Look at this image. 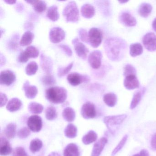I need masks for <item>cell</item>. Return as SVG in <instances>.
<instances>
[{"instance_id": "obj_1", "label": "cell", "mask_w": 156, "mask_h": 156, "mask_svg": "<svg viewBox=\"0 0 156 156\" xmlns=\"http://www.w3.org/2000/svg\"><path fill=\"white\" fill-rule=\"evenodd\" d=\"M105 51L110 60L118 61L123 59L127 49V44L118 38H111L106 40L104 44Z\"/></svg>"}, {"instance_id": "obj_2", "label": "cell", "mask_w": 156, "mask_h": 156, "mask_svg": "<svg viewBox=\"0 0 156 156\" xmlns=\"http://www.w3.org/2000/svg\"><path fill=\"white\" fill-rule=\"evenodd\" d=\"M140 132L138 135H141L140 138L147 144L149 148L154 151H156V123H148L139 129Z\"/></svg>"}, {"instance_id": "obj_3", "label": "cell", "mask_w": 156, "mask_h": 156, "mask_svg": "<svg viewBox=\"0 0 156 156\" xmlns=\"http://www.w3.org/2000/svg\"><path fill=\"white\" fill-rule=\"evenodd\" d=\"M67 97L66 89L61 87H52L45 91V98L53 104H62L66 101Z\"/></svg>"}, {"instance_id": "obj_4", "label": "cell", "mask_w": 156, "mask_h": 156, "mask_svg": "<svg viewBox=\"0 0 156 156\" xmlns=\"http://www.w3.org/2000/svg\"><path fill=\"white\" fill-rule=\"evenodd\" d=\"M63 15L67 22L76 23L79 20V12L75 2H68L63 11Z\"/></svg>"}, {"instance_id": "obj_5", "label": "cell", "mask_w": 156, "mask_h": 156, "mask_svg": "<svg viewBox=\"0 0 156 156\" xmlns=\"http://www.w3.org/2000/svg\"><path fill=\"white\" fill-rule=\"evenodd\" d=\"M127 117V115L126 114L107 116L104 118V122L110 133L114 134L115 130V127L122 124Z\"/></svg>"}, {"instance_id": "obj_6", "label": "cell", "mask_w": 156, "mask_h": 156, "mask_svg": "<svg viewBox=\"0 0 156 156\" xmlns=\"http://www.w3.org/2000/svg\"><path fill=\"white\" fill-rule=\"evenodd\" d=\"M88 39L92 47L94 48L98 47L103 40V33L101 30L96 28L90 29L88 32Z\"/></svg>"}, {"instance_id": "obj_7", "label": "cell", "mask_w": 156, "mask_h": 156, "mask_svg": "<svg viewBox=\"0 0 156 156\" xmlns=\"http://www.w3.org/2000/svg\"><path fill=\"white\" fill-rule=\"evenodd\" d=\"M40 51L38 49L34 46H28L25 51L22 52L19 55V61L21 63L27 62L30 58H34L38 57Z\"/></svg>"}, {"instance_id": "obj_8", "label": "cell", "mask_w": 156, "mask_h": 156, "mask_svg": "<svg viewBox=\"0 0 156 156\" xmlns=\"http://www.w3.org/2000/svg\"><path fill=\"white\" fill-rule=\"evenodd\" d=\"M81 112L82 117L85 119H92L97 115L95 106L93 103L90 102H86L83 105Z\"/></svg>"}, {"instance_id": "obj_9", "label": "cell", "mask_w": 156, "mask_h": 156, "mask_svg": "<svg viewBox=\"0 0 156 156\" xmlns=\"http://www.w3.org/2000/svg\"><path fill=\"white\" fill-rule=\"evenodd\" d=\"M66 33L64 30L60 27H54L50 30L49 38L50 41L53 43L61 42L64 40Z\"/></svg>"}, {"instance_id": "obj_10", "label": "cell", "mask_w": 156, "mask_h": 156, "mask_svg": "<svg viewBox=\"0 0 156 156\" xmlns=\"http://www.w3.org/2000/svg\"><path fill=\"white\" fill-rule=\"evenodd\" d=\"M142 42L147 51H156V35L153 33H148L145 34L142 38Z\"/></svg>"}, {"instance_id": "obj_11", "label": "cell", "mask_w": 156, "mask_h": 156, "mask_svg": "<svg viewBox=\"0 0 156 156\" xmlns=\"http://www.w3.org/2000/svg\"><path fill=\"white\" fill-rule=\"evenodd\" d=\"M27 124L31 130L33 132H38L41 130L42 128V120L39 116L34 115L29 118Z\"/></svg>"}, {"instance_id": "obj_12", "label": "cell", "mask_w": 156, "mask_h": 156, "mask_svg": "<svg viewBox=\"0 0 156 156\" xmlns=\"http://www.w3.org/2000/svg\"><path fill=\"white\" fill-rule=\"evenodd\" d=\"M16 80V75L12 71L9 70L2 71L0 74V84L9 86Z\"/></svg>"}, {"instance_id": "obj_13", "label": "cell", "mask_w": 156, "mask_h": 156, "mask_svg": "<svg viewBox=\"0 0 156 156\" xmlns=\"http://www.w3.org/2000/svg\"><path fill=\"white\" fill-rule=\"evenodd\" d=\"M102 54L98 50L94 51L89 55L88 57V62L90 66L94 69L100 68L102 62Z\"/></svg>"}, {"instance_id": "obj_14", "label": "cell", "mask_w": 156, "mask_h": 156, "mask_svg": "<svg viewBox=\"0 0 156 156\" xmlns=\"http://www.w3.org/2000/svg\"><path fill=\"white\" fill-rule=\"evenodd\" d=\"M72 43L74 46L75 50L77 55L82 59H86L87 54L89 52V50L86 46L80 42L77 38L73 40Z\"/></svg>"}, {"instance_id": "obj_15", "label": "cell", "mask_w": 156, "mask_h": 156, "mask_svg": "<svg viewBox=\"0 0 156 156\" xmlns=\"http://www.w3.org/2000/svg\"><path fill=\"white\" fill-rule=\"evenodd\" d=\"M40 64L44 71L51 74L53 71V62L51 58L42 54L40 57Z\"/></svg>"}, {"instance_id": "obj_16", "label": "cell", "mask_w": 156, "mask_h": 156, "mask_svg": "<svg viewBox=\"0 0 156 156\" xmlns=\"http://www.w3.org/2000/svg\"><path fill=\"white\" fill-rule=\"evenodd\" d=\"M108 141L107 138L105 137L98 140L94 145L91 156H100Z\"/></svg>"}, {"instance_id": "obj_17", "label": "cell", "mask_w": 156, "mask_h": 156, "mask_svg": "<svg viewBox=\"0 0 156 156\" xmlns=\"http://www.w3.org/2000/svg\"><path fill=\"white\" fill-rule=\"evenodd\" d=\"M124 85L127 89L133 90L138 88L140 83L136 75H132L126 76L124 79Z\"/></svg>"}, {"instance_id": "obj_18", "label": "cell", "mask_w": 156, "mask_h": 156, "mask_svg": "<svg viewBox=\"0 0 156 156\" xmlns=\"http://www.w3.org/2000/svg\"><path fill=\"white\" fill-rule=\"evenodd\" d=\"M119 21L123 25L127 27H133L137 23L135 17L128 12H124L120 14Z\"/></svg>"}, {"instance_id": "obj_19", "label": "cell", "mask_w": 156, "mask_h": 156, "mask_svg": "<svg viewBox=\"0 0 156 156\" xmlns=\"http://www.w3.org/2000/svg\"><path fill=\"white\" fill-rule=\"evenodd\" d=\"M23 89L25 92V95L29 99H33L38 94V89L35 86L30 85V83L26 81L23 84Z\"/></svg>"}, {"instance_id": "obj_20", "label": "cell", "mask_w": 156, "mask_h": 156, "mask_svg": "<svg viewBox=\"0 0 156 156\" xmlns=\"http://www.w3.org/2000/svg\"><path fill=\"white\" fill-rule=\"evenodd\" d=\"M12 149L9 141L5 138H1L0 154L2 156L9 155L12 152Z\"/></svg>"}, {"instance_id": "obj_21", "label": "cell", "mask_w": 156, "mask_h": 156, "mask_svg": "<svg viewBox=\"0 0 156 156\" xmlns=\"http://www.w3.org/2000/svg\"><path fill=\"white\" fill-rule=\"evenodd\" d=\"M67 81L73 86H77L82 83H83V75L78 73H71L67 77Z\"/></svg>"}, {"instance_id": "obj_22", "label": "cell", "mask_w": 156, "mask_h": 156, "mask_svg": "<svg viewBox=\"0 0 156 156\" xmlns=\"http://www.w3.org/2000/svg\"><path fill=\"white\" fill-rule=\"evenodd\" d=\"M145 87H142L140 88V90L136 91L133 95V98L131 100V103H130V108L131 109H133L136 107L139 104L140 101H141L143 95L145 93Z\"/></svg>"}, {"instance_id": "obj_23", "label": "cell", "mask_w": 156, "mask_h": 156, "mask_svg": "<svg viewBox=\"0 0 156 156\" xmlns=\"http://www.w3.org/2000/svg\"><path fill=\"white\" fill-rule=\"evenodd\" d=\"M81 12V14L84 18L91 19L94 16L95 10L93 5L86 3L82 6Z\"/></svg>"}, {"instance_id": "obj_24", "label": "cell", "mask_w": 156, "mask_h": 156, "mask_svg": "<svg viewBox=\"0 0 156 156\" xmlns=\"http://www.w3.org/2000/svg\"><path fill=\"white\" fill-rule=\"evenodd\" d=\"M22 103L19 98H14L9 101L7 105V110L11 112H14L20 109Z\"/></svg>"}, {"instance_id": "obj_25", "label": "cell", "mask_w": 156, "mask_h": 156, "mask_svg": "<svg viewBox=\"0 0 156 156\" xmlns=\"http://www.w3.org/2000/svg\"><path fill=\"white\" fill-rule=\"evenodd\" d=\"M78 146L75 143L67 145L64 151V156H80Z\"/></svg>"}, {"instance_id": "obj_26", "label": "cell", "mask_w": 156, "mask_h": 156, "mask_svg": "<svg viewBox=\"0 0 156 156\" xmlns=\"http://www.w3.org/2000/svg\"><path fill=\"white\" fill-rule=\"evenodd\" d=\"M26 2L32 5L34 10L39 13H42L46 10L47 4L43 1H26Z\"/></svg>"}, {"instance_id": "obj_27", "label": "cell", "mask_w": 156, "mask_h": 156, "mask_svg": "<svg viewBox=\"0 0 156 156\" xmlns=\"http://www.w3.org/2000/svg\"><path fill=\"white\" fill-rule=\"evenodd\" d=\"M46 16L49 20L55 22L58 20L60 18L58 7L55 5L49 7L46 12Z\"/></svg>"}, {"instance_id": "obj_28", "label": "cell", "mask_w": 156, "mask_h": 156, "mask_svg": "<svg viewBox=\"0 0 156 156\" xmlns=\"http://www.w3.org/2000/svg\"><path fill=\"white\" fill-rule=\"evenodd\" d=\"M103 100L107 105L110 107H113L116 105L117 97L114 93H107L104 95Z\"/></svg>"}, {"instance_id": "obj_29", "label": "cell", "mask_w": 156, "mask_h": 156, "mask_svg": "<svg viewBox=\"0 0 156 156\" xmlns=\"http://www.w3.org/2000/svg\"><path fill=\"white\" fill-rule=\"evenodd\" d=\"M152 10V7L151 4L147 3H143L139 8V14L141 17L146 18L149 16Z\"/></svg>"}, {"instance_id": "obj_30", "label": "cell", "mask_w": 156, "mask_h": 156, "mask_svg": "<svg viewBox=\"0 0 156 156\" xmlns=\"http://www.w3.org/2000/svg\"><path fill=\"white\" fill-rule=\"evenodd\" d=\"M34 38V34L30 31L24 33L20 41V45L21 46H25L30 45L32 43Z\"/></svg>"}, {"instance_id": "obj_31", "label": "cell", "mask_w": 156, "mask_h": 156, "mask_svg": "<svg viewBox=\"0 0 156 156\" xmlns=\"http://www.w3.org/2000/svg\"><path fill=\"white\" fill-rule=\"evenodd\" d=\"M98 135L94 130H90L83 136L82 141L85 145H89L96 141Z\"/></svg>"}, {"instance_id": "obj_32", "label": "cell", "mask_w": 156, "mask_h": 156, "mask_svg": "<svg viewBox=\"0 0 156 156\" xmlns=\"http://www.w3.org/2000/svg\"><path fill=\"white\" fill-rule=\"evenodd\" d=\"M62 116L66 121L72 122L75 119V111L71 107H66L62 112Z\"/></svg>"}, {"instance_id": "obj_33", "label": "cell", "mask_w": 156, "mask_h": 156, "mask_svg": "<svg viewBox=\"0 0 156 156\" xmlns=\"http://www.w3.org/2000/svg\"><path fill=\"white\" fill-rule=\"evenodd\" d=\"M16 126L15 123H11L9 124L4 129V134L7 138L12 139L15 137L16 132Z\"/></svg>"}, {"instance_id": "obj_34", "label": "cell", "mask_w": 156, "mask_h": 156, "mask_svg": "<svg viewBox=\"0 0 156 156\" xmlns=\"http://www.w3.org/2000/svg\"><path fill=\"white\" fill-rule=\"evenodd\" d=\"M77 129L73 124H69L64 130L65 136L68 138H74L77 136Z\"/></svg>"}, {"instance_id": "obj_35", "label": "cell", "mask_w": 156, "mask_h": 156, "mask_svg": "<svg viewBox=\"0 0 156 156\" xmlns=\"http://www.w3.org/2000/svg\"><path fill=\"white\" fill-rule=\"evenodd\" d=\"M143 47L140 44H132L129 47V54L132 57H136L142 54Z\"/></svg>"}, {"instance_id": "obj_36", "label": "cell", "mask_w": 156, "mask_h": 156, "mask_svg": "<svg viewBox=\"0 0 156 156\" xmlns=\"http://www.w3.org/2000/svg\"><path fill=\"white\" fill-rule=\"evenodd\" d=\"M29 111L33 114H40L43 112L44 107L42 105L36 102H31L28 106Z\"/></svg>"}, {"instance_id": "obj_37", "label": "cell", "mask_w": 156, "mask_h": 156, "mask_svg": "<svg viewBox=\"0 0 156 156\" xmlns=\"http://www.w3.org/2000/svg\"><path fill=\"white\" fill-rule=\"evenodd\" d=\"M43 147V142L39 139H34L31 141L30 148L33 153L38 152Z\"/></svg>"}, {"instance_id": "obj_38", "label": "cell", "mask_w": 156, "mask_h": 156, "mask_svg": "<svg viewBox=\"0 0 156 156\" xmlns=\"http://www.w3.org/2000/svg\"><path fill=\"white\" fill-rule=\"evenodd\" d=\"M45 117L49 120H53L57 118V113L56 108L53 106L48 107L45 110Z\"/></svg>"}, {"instance_id": "obj_39", "label": "cell", "mask_w": 156, "mask_h": 156, "mask_svg": "<svg viewBox=\"0 0 156 156\" xmlns=\"http://www.w3.org/2000/svg\"><path fill=\"white\" fill-rule=\"evenodd\" d=\"M38 70V64L35 62H31L27 65L25 68V72L27 75L32 76L37 73Z\"/></svg>"}, {"instance_id": "obj_40", "label": "cell", "mask_w": 156, "mask_h": 156, "mask_svg": "<svg viewBox=\"0 0 156 156\" xmlns=\"http://www.w3.org/2000/svg\"><path fill=\"white\" fill-rule=\"evenodd\" d=\"M128 136L127 135H125L121 139L119 143H118L116 147L114 148L113 151L111 153V156H115L118 152H119L125 146L127 140H128Z\"/></svg>"}, {"instance_id": "obj_41", "label": "cell", "mask_w": 156, "mask_h": 156, "mask_svg": "<svg viewBox=\"0 0 156 156\" xmlns=\"http://www.w3.org/2000/svg\"><path fill=\"white\" fill-rule=\"evenodd\" d=\"M43 83L46 86L54 85L56 83V80L52 75L47 74L44 76L42 78Z\"/></svg>"}, {"instance_id": "obj_42", "label": "cell", "mask_w": 156, "mask_h": 156, "mask_svg": "<svg viewBox=\"0 0 156 156\" xmlns=\"http://www.w3.org/2000/svg\"><path fill=\"white\" fill-rule=\"evenodd\" d=\"M73 63L72 62L69 64L66 67H61L58 68V76L61 77L67 74L73 68Z\"/></svg>"}, {"instance_id": "obj_43", "label": "cell", "mask_w": 156, "mask_h": 156, "mask_svg": "<svg viewBox=\"0 0 156 156\" xmlns=\"http://www.w3.org/2000/svg\"><path fill=\"white\" fill-rule=\"evenodd\" d=\"M136 71L135 67L131 64L126 65L124 68V75L125 76H128L129 75H136Z\"/></svg>"}, {"instance_id": "obj_44", "label": "cell", "mask_w": 156, "mask_h": 156, "mask_svg": "<svg viewBox=\"0 0 156 156\" xmlns=\"http://www.w3.org/2000/svg\"><path fill=\"white\" fill-rule=\"evenodd\" d=\"M30 129L26 127L20 129L18 132V136L20 139H25L30 135Z\"/></svg>"}, {"instance_id": "obj_45", "label": "cell", "mask_w": 156, "mask_h": 156, "mask_svg": "<svg viewBox=\"0 0 156 156\" xmlns=\"http://www.w3.org/2000/svg\"><path fill=\"white\" fill-rule=\"evenodd\" d=\"M78 33L81 41L86 43L89 42L88 33L85 29H80L79 30Z\"/></svg>"}, {"instance_id": "obj_46", "label": "cell", "mask_w": 156, "mask_h": 156, "mask_svg": "<svg viewBox=\"0 0 156 156\" xmlns=\"http://www.w3.org/2000/svg\"><path fill=\"white\" fill-rule=\"evenodd\" d=\"M12 156H28L24 148L17 147L14 149Z\"/></svg>"}, {"instance_id": "obj_47", "label": "cell", "mask_w": 156, "mask_h": 156, "mask_svg": "<svg viewBox=\"0 0 156 156\" xmlns=\"http://www.w3.org/2000/svg\"><path fill=\"white\" fill-rule=\"evenodd\" d=\"M59 47L64 51L65 53L69 57H71L73 55V52L71 48L68 46V45H66V44H62V45H59Z\"/></svg>"}, {"instance_id": "obj_48", "label": "cell", "mask_w": 156, "mask_h": 156, "mask_svg": "<svg viewBox=\"0 0 156 156\" xmlns=\"http://www.w3.org/2000/svg\"><path fill=\"white\" fill-rule=\"evenodd\" d=\"M131 156H149V153L146 149H142L137 153H134Z\"/></svg>"}, {"instance_id": "obj_49", "label": "cell", "mask_w": 156, "mask_h": 156, "mask_svg": "<svg viewBox=\"0 0 156 156\" xmlns=\"http://www.w3.org/2000/svg\"><path fill=\"white\" fill-rule=\"evenodd\" d=\"M0 98H1V107H2L7 103L8 98L7 95L5 94H3L2 92L0 94Z\"/></svg>"}, {"instance_id": "obj_50", "label": "cell", "mask_w": 156, "mask_h": 156, "mask_svg": "<svg viewBox=\"0 0 156 156\" xmlns=\"http://www.w3.org/2000/svg\"><path fill=\"white\" fill-rule=\"evenodd\" d=\"M4 2H6V3L10 5H12V4H15L16 2V1H13V0H8V1H4Z\"/></svg>"}, {"instance_id": "obj_51", "label": "cell", "mask_w": 156, "mask_h": 156, "mask_svg": "<svg viewBox=\"0 0 156 156\" xmlns=\"http://www.w3.org/2000/svg\"><path fill=\"white\" fill-rule=\"evenodd\" d=\"M152 27L153 30L156 32V18L154 19L152 22Z\"/></svg>"}, {"instance_id": "obj_52", "label": "cell", "mask_w": 156, "mask_h": 156, "mask_svg": "<svg viewBox=\"0 0 156 156\" xmlns=\"http://www.w3.org/2000/svg\"><path fill=\"white\" fill-rule=\"evenodd\" d=\"M48 156H61V155L56 152H52L50 153Z\"/></svg>"}, {"instance_id": "obj_53", "label": "cell", "mask_w": 156, "mask_h": 156, "mask_svg": "<svg viewBox=\"0 0 156 156\" xmlns=\"http://www.w3.org/2000/svg\"><path fill=\"white\" fill-rule=\"evenodd\" d=\"M128 1H119V2L121 3H125V2H127Z\"/></svg>"}]
</instances>
